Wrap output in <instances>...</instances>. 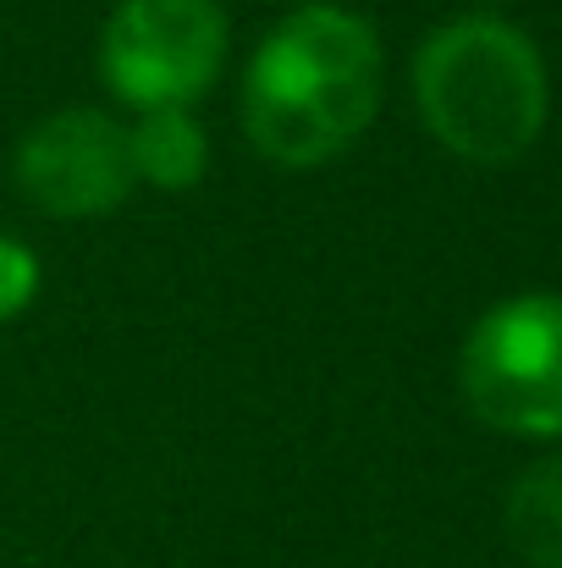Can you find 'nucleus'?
I'll list each match as a JSON object with an SVG mask.
<instances>
[{
	"label": "nucleus",
	"mask_w": 562,
	"mask_h": 568,
	"mask_svg": "<svg viewBox=\"0 0 562 568\" xmlns=\"http://www.w3.org/2000/svg\"><path fill=\"white\" fill-rule=\"evenodd\" d=\"M386 55L365 17L298 6L243 72V128L276 166H326L365 139L380 111Z\"/></svg>",
	"instance_id": "f257e3e1"
},
{
	"label": "nucleus",
	"mask_w": 562,
	"mask_h": 568,
	"mask_svg": "<svg viewBox=\"0 0 562 568\" xmlns=\"http://www.w3.org/2000/svg\"><path fill=\"white\" fill-rule=\"evenodd\" d=\"M413 100L430 139L474 166L530 155L552 111L535 39L502 17L441 22L413 55Z\"/></svg>",
	"instance_id": "f03ea898"
},
{
	"label": "nucleus",
	"mask_w": 562,
	"mask_h": 568,
	"mask_svg": "<svg viewBox=\"0 0 562 568\" xmlns=\"http://www.w3.org/2000/svg\"><path fill=\"white\" fill-rule=\"evenodd\" d=\"M458 381L491 430L530 442L562 436V293L491 304L463 337Z\"/></svg>",
	"instance_id": "7ed1b4c3"
},
{
	"label": "nucleus",
	"mask_w": 562,
	"mask_h": 568,
	"mask_svg": "<svg viewBox=\"0 0 562 568\" xmlns=\"http://www.w3.org/2000/svg\"><path fill=\"white\" fill-rule=\"evenodd\" d=\"M221 67L226 11L215 0H116L100 33V78L133 111H187Z\"/></svg>",
	"instance_id": "20e7f679"
},
{
	"label": "nucleus",
	"mask_w": 562,
	"mask_h": 568,
	"mask_svg": "<svg viewBox=\"0 0 562 568\" xmlns=\"http://www.w3.org/2000/svg\"><path fill=\"white\" fill-rule=\"evenodd\" d=\"M11 172L22 199L55 221L111 215L139 189L133 161H127V128L94 105H67L33 122L17 144Z\"/></svg>",
	"instance_id": "39448f33"
},
{
	"label": "nucleus",
	"mask_w": 562,
	"mask_h": 568,
	"mask_svg": "<svg viewBox=\"0 0 562 568\" xmlns=\"http://www.w3.org/2000/svg\"><path fill=\"white\" fill-rule=\"evenodd\" d=\"M127 161L133 178L161 193H187L204 183L210 172V139L193 122V111L166 105V111H139L133 133H127Z\"/></svg>",
	"instance_id": "423d86ee"
},
{
	"label": "nucleus",
	"mask_w": 562,
	"mask_h": 568,
	"mask_svg": "<svg viewBox=\"0 0 562 568\" xmlns=\"http://www.w3.org/2000/svg\"><path fill=\"white\" fill-rule=\"evenodd\" d=\"M508 541L530 568H562V453L530 464L508 491Z\"/></svg>",
	"instance_id": "0eeeda50"
},
{
	"label": "nucleus",
	"mask_w": 562,
	"mask_h": 568,
	"mask_svg": "<svg viewBox=\"0 0 562 568\" xmlns=\"http://www.w3.org/2000/svg\"><path fill=\"white\" fill-rule=\"evenodd\" d=\"M39 298V254L17 237H0V326Z\"/></svg>",
	"instance_id": "6e6552de"
}]
</instances>
